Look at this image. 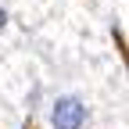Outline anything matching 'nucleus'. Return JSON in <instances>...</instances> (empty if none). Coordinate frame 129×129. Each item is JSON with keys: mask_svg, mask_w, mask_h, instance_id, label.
<instances>
[{"mask_svg": "<svg viewBox=\"0 0 129 129\" xmlns=\"http://www.w3.org/2000/svg\"><path fill=\"white\" fill-rule=\"evenodd\" d=\"M90 122V108L83 97L75 93H61L50 101V125L54 129H83Z\"/></svg>", "mask_w": 129, "mask_h": 129, "instance_id": "obj_1", "label": "nucleus"}, {"mask_svg": "<svg viewBox=\"0 0 129 129\" xmlns=\"http://www.w3.org/2000/svg\"><path fill=\"white\" fill-rule=\"evenodd\" d=\"M11 29V14H7V7L0 4V32H7Z\"/></svg>", "mask_w": 129, "mask_h": 129, "instance_id": "obj_2", "label": "nucleus"}]
</instances>
